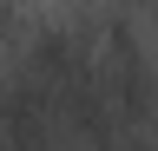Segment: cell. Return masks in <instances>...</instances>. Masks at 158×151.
Segmentation results:
<instances>
[{
    "instance_id": "obj_1",
    "label": "cell",
    "mask_w": 158,
    "mask_h": 151,
    "mask_svg": "<svg viewBox=\"0 0 158 151\" xmlns=\"http://www.w3.org/2000/svg\"><path fill=\"white\" fill-rule=\"evenodd\" d=\"M0 138H20V145L59 138V105H53V92L33 72H20V79L0 85Z\"/></svg>"
}]
</instances>
